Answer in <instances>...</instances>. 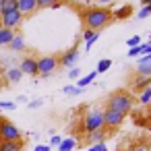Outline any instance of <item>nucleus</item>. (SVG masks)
<instances>
[{
    "label": "nucleus",
    "instance_id": "obj_1",
    "mask_svg": "<svg viewBox=\"0 0 151 151\" xmlns=\"http://www.w3.org/2000/svg\"><path fill=\"white\" fill-rule=\"evenodd\" d=\"M112 13L104 6H91L83 13V23H85V29H91V31H99L104 27H108L112 23Z\"/></svg>",
    "mask_w": 151,
    "mask_h": 151
},
{
    "label": "nucleus",
    "instance_id": "obj_2",
    "mask_svg": "<svg viewBox=\"0 0 151 151\" xmlns=\"http://www.w3.org/2000/svg\"><path fill=\"white\" fill-rule=\"evenodd\" d=\"M108 110H116V112H120V114H128L130 112V108H132V97L126 93V91H114L110 97H108V106H106Z\"/></svg>",
    "mask_w": 151,
    "mask_h": 151
},
{
    "label": "nucleus",
    "instance_id": "obj_3",
    "mask_svg": "<svg viewBox=\"0 0 151 151\" xmlns=\"http://www.w3.org/2000/svg\"><path fill=\"white\" fill-rule=\"evenodd\" d=\"M83 128L87 130V134H89V132H95V130H99V128H106V126H104V112H101V110H91V112H87L85 118H83Z\"/></svg>",
    "mask_w": 151,
    "mask_h": 151
},
{
    "label": "nucleus",
    "instance_id": "obj_4",
    "mask_svg": "<svg viewBox=\"0 0 151 151\" xmlns=\"http://www.w3.org/2000/svg\"><path fill=\"white\" fill-rule=\"evenodd\" d=\"M0 141H21V130L9 120H0Z\"/></svg>",
    "mask_w": 151,
    "mask_h": 151
},
{
    "label": "nucleus",
    "instance_id": "obj_5",
    "mask_svg": "<svg viewBox=\"0 0 151 151\" xmlns=\"http://www.w3.org/2000/svg\"><path fill=\"white\" fill-rule=\"evenodd\" d=\"M23 15L19 11H11V13H4V15H0V27H6V29H17L21 23H23Z\"/></svg>",
    "mask_w": 151,
    "mask_h": 151
},
{
    "label": "nucleus",
    "instance_id": "obj_6",
    "mask_svg": "<svg viewBox=\"0 0 151 151\" xmlns=\"http://www.w3.org/2000/svg\"><path fill=\"white\" fill-rule=\"evenodd\" d=\"M37 68H40V75L48 77V75H52L58 68V58L56 56H42L37 60Z\"/></svg>",
    "mask_w": 151,
    "mask_h": 151
},
{
    "label": "nucleus",
    "instance_id": "obj_7",
    "mask_svg": "<svg viewBox=\"0 0 151 151\" xmlns=\"http://www.w3.org/2000/svg\"><path fill=\"white\" fill-rule=\"evenodd\" d=\"M124 122V114L116 112V110H104V126L106 128H118Z\"/></svg>",
    "mask_w": 151,
    "mask_h": 151
},
{
    "label": "nucleus",
    "instance_id": "obj_8",
    "mask_svg": "<svg viewBox=\"0 0 151 151\" xmlns=\"http://www.w3.org/2000/svg\"><path fill=\"white\" fill-rule=\"evenodd\" d=\"M21 73L23 75H31V77H35V75H40V68H37V58H31V56H27V58H23V62H21Z\"/></svg>",
    "mask_w": 151,
    "mask_h": 151
},
{
    "label": "nucleus",
    "instance_id": "obj_9",
    "mask_svg": "<svg viewBox=\"0 0 151 151\" xmlns=\"http://www.w3.org/2000/svg\"><path fill=\"white\" fill-rule=\"evenodd\" d=\"M77 58H79V50H77V48L66 50V52L58 58V64H60V66H73V64L77 62Z\"/></svg>",
    "mask_w": 151,
    "mask_h": 151
},
{
    "label": "nucleus",
    "instance_id": "obj_10",
    "mask_svg": "<svg viewBox=\"0 0 151 151\" xmlns=\"http://www.w3.org/2000/svg\"><path fill=\"white\" fill-rule=\"evenodd\" d=\"M23 17L27 15H33L37 11V0H19V9H17Z\"/></svg>",
    "mask_w": 151,
    "mask_h": 151
},
{
    "label": "nucleus",
    "instance_id": "obj_11",
    "mask_svg": "<svg viewBox=\"0 0 151 151\" xmlns=\"http://www.w3.org/2000/svg\"><path fill=\"white\" fill-rule=\"evenodd\" d=\"M23 141H0V151H21Z\"/></svg>",
    "mask_w": 151,
    "mask_h": 151
},
{
    "label": "nucleus",
    "instance_id": "obj_12",
    "mask_svg": "<svg viewBox=\"0 0 151 151\" xmlns=\"http://www.w3.org/2000/svg\"><path fill=\"white\" fill-rule=\"evenodd\" d=\"M15 37V31L13 29H6V27H0V46H9Z\"/></svg>",
    "mask_w": 151,
    "mask_h": 151
},
{
    "label": "nucleus",
    "instance_id": "obj_13",
    "mask_svg": "<svg viewBox=\"0 0 151 151\" xmlns=\"http://www.w3.org/2000/svg\"><path fill=\"white\" fill-rule=\"evenodd\" d=\"M9 46H11V50H15V52H21V50H25V37H23L21 33H15L13 42H11Z\"/></svg>",
    "mask_w": 151,
    "mask_h": 151
},
{
    "label": "nucleus",
    "instance_id": "obj_14",
    "mask_svg": "<svg viewBox=\"0 0 151 151\" xmlns=\"http://www.w3.org/2000/svg\"><path fill=\"white\" fill-rule=\"evenodd\" d=\"M17 9H19V0H2V4H0V15L17 11Z\"/></svg>",
    "mask_w": 151,
    "mask_h": 151
},
{
    "label": "nucleus",
    "instance_id": "obj_15",
    "mask_svg": "<svg viewBox=\"0 0 151 151\" xmlns=\"http://www.w3.org/2000/svg\"><path fill=\"white\" fill-rule=\"evenodd\" d=\"M149 83H151V77H137V79L132 81V87H134L137 91H143V89L149 87Z\"/></svg>",
    "mask_w": 151,
    "mask_h": 151
},
{
    "label": "nucleus",
    "instance_id": "obj_16",
    "mask_svg": "<svg viewBox=\"0 0 151 151\" xmlns=\"http://www.w3.org/2000/svg\"><path fill=\"white\" fill-rule=\"evenodd\" d=\"M77 147V139L68 137V139H62V143L58 145V151H73Z\"/></svg>",
    "mask_w": 151,
    "mask_h": 151
},
{
    "label": "nucleus",
    "instance_id": "obj_17",
    "mask_svg": "<svg viewBox=\"0 0 151 151\" xmlns=\"http://www.w3.org/2000/svg\"><path fill=\"white\" fill-rule=\"evenodd\" d=\"M89 141L95 145V143H104L106 141V128H99L95 132H89Z\"/></svg>",
    "mask_w": 151,
    "mask_h": 151
},
{
    "label": "nucleus",
    "instance_id": "obj_18",
    "mask_svg": "<svg viewBox=\"0 0 151 151\" xmlns=\"http://www.w3.org/2000/svg\"><path fill=\"white\" fill-rule=\"evenodd\" d=\"M21 77H23L21 68H11V70L6 73V79H9L11 83H19V81H21Z\"/></svg>",
    "mask_w": 151,
    "mask_h": 151
},
{
    "label": "nucleus",
    "instance_id": "obj_19",
    "mask_svg": "<svg viewBox=\"0 0 151 151\" xmlns=\"http://www.w3.org/2000/svg\"><path fill=\"white\" fill-rule=\"evenodd\" d=\"M95 75H97V73L93 70V73H89V75H85V77H81V79L77 81V87H79V89H83V87H87V85H89V83H91V81L95 79Z\"/></svg>",
    "mask_w": 151,
    "mask_h": 151
},
{
    "label": "nucleus",
    "instance_id": "obj_20",
    "mask_svg": "<svg viewBox=\"0 0 151 151\" xmlns=\"http://www.w3.org/2000/svg\"><path fill=\"white\" fill-rule=\"evenodd\" d=\"M137 73H139V77H151V62L137 64Z\"/></svg>",
    "mask_w": 151,
    "mask_h": 151
},
{
    "label": "nucleus",
    "instance_id": "obj_21",
    "mask_svg": "<svg viewBox=\"0 0 151 151\" xmlns=\"http://www.w3.org/2000/svg\"><path fill=\"white\" fill-rule=\"evenodd\" d=\"M139 104H143V106H149V104H151V87H147V89L141 91V95H139Z\"/></svg>",
    "mask_w": 151,
    "mask_h": 151
},
{
    "label": "nucleus",
    "instance_id": "obj_22",
    "mask_svg": "<svg viewBox=\"0 0 151 151\" xmlns=\"http://www.w3.org/2000/svg\"><path fill=\"white\" fill-rule=\"evenodd\" d=\"M50 6H60V0H37V9H50Z\"/></svg>",
    "mask_w": 151,
    "mask_h": 151
},
{
    "label": "nucleus",
    "instance_id": "obj_23",
    "mask_svg": "<svg viewBox=\"0 0 151 151\" xmlns=\"http://www.w3.org/2000/svg\"><path fill=\"white\" fill-rule=\"evenodd\" d=\"M130 13H132V9H130V6H124V9L112 13V17H114V19H126V15H130Z\"/></svg>",
    "mask_w": 151,
    "mask_h": 151
},
{
    "label": "nucleus",
    "instance_id": "obj_24",
    "mask_svg": "<svg viewBox=\"0 0 151 151\" xmlns=\"http://www.w3.org/2000/svg\"><path fill=\"white\" fill-rule=\"evenodd\" d=\"M110 66H112V60H110V58H104V60H99V64H97V70H95V73H106Z\"/></svg>",
    "mask_w": 151,
    "mask_h": 151
},
{
    "label": "nucleus",
    "instance_id": "obj_25",
    "mask_svg": "<svg viewBox=\"0 0 151 151\" xmlns=\"http://www.w3.org/2000/svg\"><path fill=\"white\" fill-rule=\"evenodd\" d=\"M97 37H99V33H97V31H95V33H93V35H91V37H89V40H87V42H85V48H87V50H89V48H91V46H93V44H95V42H97Z\"/></svg>",
    "mask_w": 151,
    "mask_h": 151
},
{
    "label": "nucleus",
    "instance_id": "obj_26",
    "mask_svg": "<svg viewBox=\"0 0 151 151\" xmlns=\"http://www.w3.org/2000/svg\"><path fill=\"white\" fill-rule=\"evenodd\" d=\"M126 44H128V48H134V46H141V37H139V35H132V37H130V40L126 42Z\"/></svg>",
    "mask_w": 151,
    "mask_h": 151
},
{
    "label": "nucleus",
    "instance_id": "obj_27",
    "mask_svg": "<svg viewBox=\"0 0 151 151\" xmlns=\"http://www.w3.org/2000/svg\"><path fill=\"white\" fill-rule=\"evenodd\" d=\"M64 93H68V95H77V93H81V89H79V87H73V85H68V87H64Z\"/></svg>",
    "mask_w": 151,
    "mask_h": 151
},
{
    "label": "nucleus",
    "instance_id": "obj_28",
    "mask_svg": "<svg viewBox=\"0 0 151 151\" xmlns=\"http://www.w3.org/2000/svg\"><path fill=\"white\" fill-rule=\"evenodd\" d=\"M62 143V137H58V134H52V139H50V147H58Z\"/></svg>",
    "mask_w": 151,
    "mask_h": 151
},
{
    "label": "nucleus",
    "instance_id": "obj_29",
    "mask_svg": "<svg viewBox=\"0 0 151 151\" xmlns=\"http://www.w3.org/2000/svg\"><path fill=\"white\" fill-rule=\"evenodd\" d=\"M147 54H151V42L141 46V56H147Z\"/></svg>",
    "mask_w": 151,
    "mask_h": 151
},
{
    "label": "nucleus",
    "instance_id": "obj_30",
    "mask_svg": "<svg viewBox=\"0 0 151 151\" xmlns=\"http://www.w3.org/2000/svg\"><path fill=\"white\" fill-rule=\"evenodd\" d=\"M0 108L2 110H15V101H0Z\"/></svg>",
    "mask_w": 151,
    "mask_h": 151
},
{
    "label": "nucleus",
    "instance_id": "obj_31",
    "mask_svg": "<svg viewBox=\"0 0 151 151\" xmlns=\"http://www.w3.org/2000/svg\"><path fill=\"white\" fill-rule=\"evenodd\" d=\"M128 56H130V58H132V56H141V46L130 48V50H128Z\"/></svg>",
    "mask_w": 151,
    "mask_h": 151
},
{
    "label": "nucleus",
    "instance_id": "obj_32",
    "mask_svg": "<svg viewBox=\"0 0 151 151\" xmlns=\"http://www.w3.org/2000/svg\"><path fill=\"white\" fill-rule=\"evenodd\" d=\"M89 151H108V149H106V143H95Z\"/></svg>",
    "mask_w": 151,
    "mask_h": 151
},
{
    "label": "nucleus",
    "instance_id": "obj_33",
    "mask_svg": "<svg viewBox=\"0 0 151 151\" xmlns=\"http://www.w3.org/2000/svg\"><path fill=\"white\" fill-rule=\"evenodd\" d=\"M151 15V6H145L141 13H139V19H145V17H149Z\"/></svg>",
    "mask_w": 151,
    "mask_h": 151
},
{
    "label": "nucleus",
    "instance_id": "obj_34",
    "mask_svg": "<svg viewBox=\"0 0 151 151\" xmlns=\"http://www.w3.org/2000/svg\"><path fill=\"white\" fill-rule=\"evenodd\" d=\"M93 33H95V31H91V29H85V31H83V40L87 42V40H89V37H91Z\"/></svg>",
    "mask_w": 151,
    "mask_h": 151
},
{
    "label": "nucleus",
    "instance_id": "obj_35",
    "mask_svg": "<svg viewBox=\"0 0 151 151\" xmlns=\"http://www.w3.org/2000/svg\"><path fill=\"white\" fill-rule=\"evenodd\" d=\"M68 77H70V79H77V77H79V68H70V70H68Z\"/></svg>",
    "mask_w": 151,
    "mask_h": 151
},
{
    "label": "nucleus",
    "instance_id": "obj_36",
    "mask_svg": "<svg viewBox=\"0 0 151 151\" xmlns=\"http://www.w3.org/2000/svg\"><path fill=\"white\" fill-rule=\"evenodd\" d=\"M50 149H52L50 145H37V147H35L33 151H50Z\"/></svg>",
    "mask_w": 151,
    "mask_h": 151
},
{
    "label": "nucleus",
    "instance_id": "obj_37",
    "mask_svg": "<svg viewBox=\"0 0 151 151\" xmlns=\"http://www.w3.org/2000/svg\"><path fill=\"white\" fill-rule=\"evenodd\" d=\"M143 62H151V54H147V56H141V58H139V64H143Z\"/></svg>",
    "mask_w": 151,
    "mask_h": 151
},
{
    "label": "nucleus",
    "instance_id": "obj_38",
    "mask_svg": "<svg viewBox=\"0 0 151 151\" xmlns=\"http://www.w3.org/2000/svg\"><path fill=\"white\" fill-rule=\"evenodd\" d=\"M29 106H31V108H40V106H42V99H37V101H31Z\"/></svg>",
    "mask_w": 151,
    "mask_h": 151
},
{
    "label": "nucleus",
    "instance_id": "obj_39",
    "mask_svg": "<svg viewBox=\"0 0 151 151\" xmlns=\"http://www.w3.org/2000/svg\"><path fill=\"white\" fill-rule=\"evenodd\" d=\"M99 4H110V2H114V0H97Z\"/></svg>",
    "mask_w": 151,
    "mask_h": 151
},
{
    "label": "nucleus",
    "instance_id": "obj_40",
    "mask_svg": "<svg viewBox=\"0 0 151 151\" xmlns=\"http://www.w3.org/2000/svg\"><path fill=\"white\" fill-rule=\"evenodd\" d=\"M128 151H145V149H143V147H130Z\"/></svg>",
    "mask_w": 151,
    "mask_h": 151
},
{
    "label": "nucleus",
    "instance_id": "obj_41",
    "mask_svg": "<svg viewBox=\"0 0 151 151\" xmlns=\"http://www.w3.org/2000/svg\"><path fill=\"white\" fill-rule=\"evenodd\" d=\"M141 2H143L145 6H151V0H141Z\"/></svg>",
    "mask_w": 151,
    "mask_h": 151
},
{
    "label": "nucleus",
    "instance_id": "obj_42",
    "mask_svg": "<svg viewBox=\"0 0 151 151\" xmlns=\"http://www.w3.org/2000/svg\"><path fill=\"white\" fill-rule=\"evenodd\" d=\"M0 4H2V0H0Z\"/></svg>",
    "mask_w": 151,
    "mask_h": 151
},
{
    "label": "nucleus",
    "instance_id": "obj_43",
    "mask_svg": "<svg viewBox=\"0 0 151 151\" xmlns=\"http://www.w3.org/2000/svg\"><path fill=\"white\" fill-rule=\"evenodd\" d=\"M0 62H2V60H0Z\"/></svg>",
    "mask_w": 151,
    "mask_h": 151
},
{
    "label": "nucleus",
    "instance_id": "obj_44",
    "mask_svg": "<svg viewBox=\"0 0 151 151\" xmlns=\"http://www.w3.org/2000/svg\"><path fill=\"white\" fill-rule=\"evenodd\" d=\"M149 106H151V104H149Z\"/></svg>",
    "mask_w": 151,
    "mask_h": 151
}]
</instances>
